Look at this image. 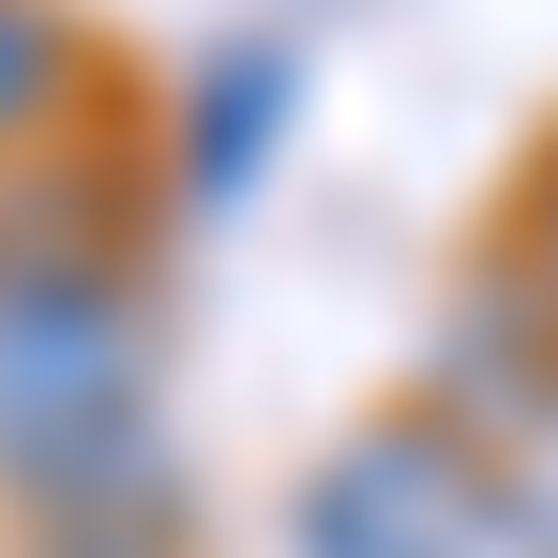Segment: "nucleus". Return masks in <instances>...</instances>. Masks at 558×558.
<instances>
[{"instance_id":"1","label":"nucleus","mask_w":558,"mask_h":558,"mask_svg":"<svg viewBox=\"0 0 558 558\" xmlns=\"http://www.w3.org/2000/svg\"><path fill=\"white\" fill-rule=\"evenodd\" d=\"M151 453V317L121 257H0V483L46 513L121 498Z\"/></svg>"},{"instance_id":"2","label":"nucleus","mask_w":558,"mask_h":558,"mask_svg":"<svg viewBox=\"0 0 558 558\" xmlns=\"http://www.w3.org/2000/svg\"><path fill=\"white\" fill-rule=\"evenodd\" d=\"M287 558H529V498L483 468L453 408H392L302 468Z\"/></svg>"},{"instance_id":"3","label":"nucleus","mask_w":558,"mask_h":558,"mask_svg":"<svg viewBox=\"0 0 558 558\" xmlns=\"http://www.w3.org/2000/svg\"><path fill=\"white\" fill-rule=\"evenodd\" d=\"M287 92H302V61H287L272 31H242V46H211L182 92V196H242L257 167H272L287 136Z\"/></svg>"},{"instance_id":"4","label":"nucleus","mask_w":558,"mask_h":558,"mask_svg":"<svg viewBox=\"0 0 558 558\" xmlns=\"http://www.w3.org/2000/svg\"><path fill=\"white\" fill-rule=\"evenodd\" d=\"M61 92H76V31H61V0H0V151L46 136Z\"/></svg>"},{"instance_id":"5","label":"nucleus","mask_w":558,"mask_h":558,"mask_svg":"<svg viewBox=\"0 0 558 558\" xmlns=\"http://www.w3.org/2000/svg\"><path fill=\"white\" fill-rule=\"evenodd\" d=\"M529 287L558 302V167H544V196H529Z\"/></svg>"}]
</instances>
